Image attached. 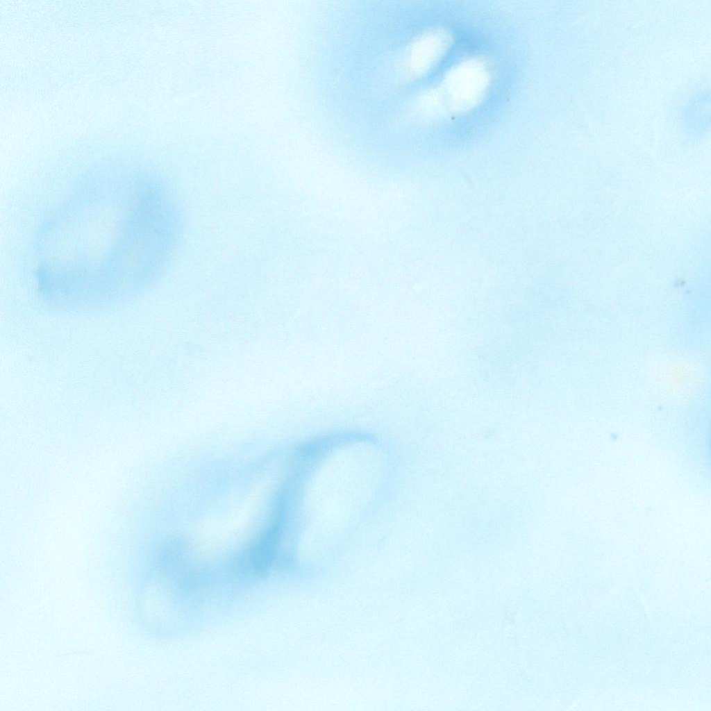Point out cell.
<instances>
[{
	"mask_svg": "<svg viewBox=\"0 0 711 711\" xmlns=\"http://www.w3.org/2000/svg\"><path fill=\"white\" fill-rule=\"evenodd\" d=\"M179 235L177 206L160 180L106 172L83 183L45 223L38 288L59 302L128 292L166 268Z\"/></svg>",
	"mask_w": 711,
	"mask_h": 711,
	"instance_id": "6da1fadb",
	"label": "cell"
},
{
	"mask_svg": "<svg viewBox=\"0 0 711 711\" xmlns=\"http://www.w3.org/2000/svg\"><path fill=\"white\" fill-rule=\"evenodd\" d=\"M280 530L274 523L253 542L238 563V573L257 576L266 574L278 561Z\"/></svg>",
	"mask_w": 711,
	"mask_h": 711,
	"instance_id": "7a4b0ae2",
	"label": "cell"
}]
</instances>
